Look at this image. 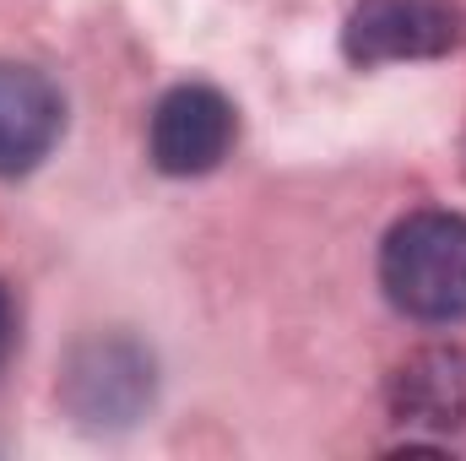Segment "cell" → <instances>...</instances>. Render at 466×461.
I'll list each match as a JSON object with an SVG mask.
<instances>
[{
  "instance_id": "cell-3",
  "label": "cell",
  "mask_w": 466,
  "mask_h": 461,
  "mask_svg": "<svg viewBox=\"0 0 466 461\" xmlns=\"http://www.w3.org/2000/svg\"><path fill=\"white\" fill-rule=\"evenodd\" d=\"M233 136H238V115H233L228 98L207 82H185V87L157 98L152 125H147V152L163 174L196 179L228 158Z\"/></svg>"
},
{
  "instance_id": "cell-6",
  "label": "cell",
  "mask_w": 466,
  "mask_h": 461,
  "mask_svg": "<svg viewBox=\"0 0 466 461\" xmlns=\"http://www.w3.org/2000/svg\"><path fill=\"white\" fill-rule=\"evenodd\" d=\"M390 413L412 429L466 424V347H418L390 374Z\"/></svg>"
},
{
  "instance_id": "cell-7",
  "label": "cell",
  "mask_w": 466,
  "mask_h": 461,
  "mask_svg": "<svg viewBox=\"0 0 466 461\" xmlns=\"http://www.w3.org/2000/svg\"><path fill=\"white\" fill-rule=\"evenodd\" d=\"M11 347H16V304H11V293L0 282V364L11 358Z\"/></svg>"
},
{
  "instance_id": "cell-2",
  "label": "cell",
  "mask_w": 466,
  "mask_h": 461,
  "mask_svg": "<svg viewBox=\"0 0 466 461\" xmlns=\"http://www.w3.org/2000/svg\"><path fill=\"white\" fill-rule=\"evenodd\" d=\"M466 5L461 0H358L342 27V49L352 66L390 60H440L461 49Z\"/></svg>"
},
{
  "instance_id": "cell-5",
  "label": "cell",
  "mask_w": 466,
  "mask_h": 461,
  "mask_svg": "<svg viewBox=\"0 0 466 461\" xmlns=\"http://www.w3.org/2000/svg\"><path fill=\"white\" fill-rule=\"evenodd\" d=\"M152 396V364L130 343H93L71 358L66 402L87 424H130Z\"/></svg>"
},
{
  "instance_id": "cell-1",
  "label": "cell",
  "mask_w": 466,
  "mask_h": 461,
  "mask_svg": "<svg viewBox=\"0 0 466 461\" xmlns=\"http://www.w3.org/2000/svg\"><path fill=\"white\" fill-rule=\"evenodd\" d=\"M380 288L412 321H461L466 315V218L461 212H412L380 244Z\"/></svg>"
},
{
  "instance_id": "cell-4",
  "label": "cell",
  "mask_w": 466,
  "mask_h": 461,
  "mask_svg": "<svg viewBox=\"0 0 466 461\" xmlns=\"http://www.w3.org/2000/svg\"><path fill=\"white\" fill-rule=\"evenodd\" d=\"M66 125L60 87L16 60H0V179H16L27 169H38Z\"/></svg>"
}]
</instances>
